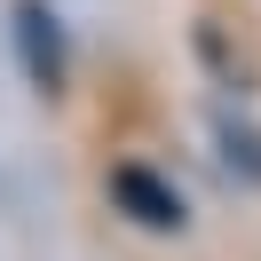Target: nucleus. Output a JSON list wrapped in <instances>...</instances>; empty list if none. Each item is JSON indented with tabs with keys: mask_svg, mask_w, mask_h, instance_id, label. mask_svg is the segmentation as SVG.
Masks as SVG:
<instances>
[{
	"mask_svg": "<svg viewBox=\"0 0 261 261\" xmlns=\"http://www.w3.org/2000/svg\"><path fill=\"white\" fill-rule=\"evenodd\" d=\"M111 198H119L143 229H182V198L166 190L150 166H119V174H111Z\"/></svg>",
	"mask_w": 261,
	"mask_h": 261,
	"instance_id": "f257e3e1",
	"label": "nucleus"
},
{
	"mask_svg": "<svg viewBox=\"0 0 261 261\" xmlns=\"http://www.w3.org/2000/svg\"><path fill=\"white\" fill-rule=\"evenodd\" d=\"M16 32H24V64H32V80L56 87V80H64V40H56V16L24 0V8H16Z\"/></svg>",
	"mask_w": 261,
	"mask_h": 261,
	"instance_id": "f03ea898",
	"label": "nucleus"
}]
</instances>
